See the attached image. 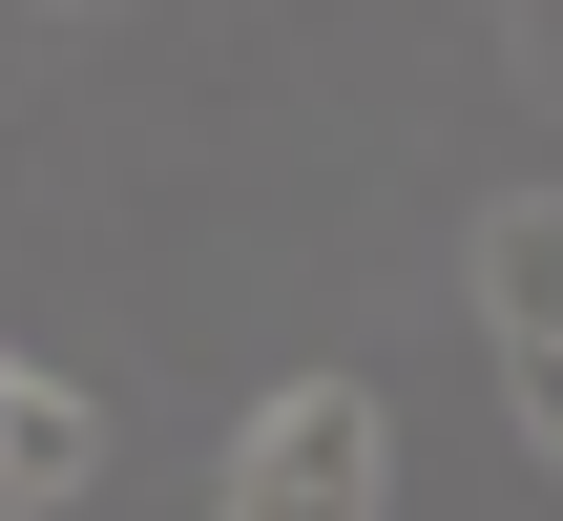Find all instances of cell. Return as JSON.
<instances>
[{
  "label": "cell",
  "mask_w": 563,
  "mask_h": 521,
  "mask_svg": "<svg viewBox=\"0 0 563 521\" xmlns=\"http://www.w3.org/2000/svg\"><path fill=\"white\" fill-rule=\"evenodd\" d=\"M63 21H84V0H63Z\"/></svg>",
  "instance_id": "cell-5"
},
{
  "label": "cell",
  "mask_w": 563,
  "mask_h": 521,
  "mask_svg": "<svg viewBox=\"0 0 563 521\" xmlns=\"http://www.w3.org/2000/svg\"><path fill=\"white\" fill-rule=\"evenodd\" d=\"M501 418H522V439L563 459V355H501Z\"/></svg>",
  "instance_id": "cell-4"
},
{
  "label": "cell",
  "mask_w": 563,
  "mask_h": 521,
  "mask_svg": "<svg viewBox=\"0 0 563 521\" xmlns=\"http://www.w3.org/2000/svg\"><path fill=\"white\" fill-rule=\"evenodd\" d=\"M460 271H481V334L501 355H563V188H501Z\"/></svg>",
  "instance_id": "cell-2"
},
{
  "label": "cell",
  "mask_w": 563,
  "mask_h": 521,
  "mask_svg": "<svg viewBox=\"0 0 563 521\" xmlns=\"http://www.w3.org/2000/svg\"><path fill=\"white\" fill-rule=\"evenodd\" d=\"M84 480H104V397H63V376L21 355V376H0V501H21V521H63Z\"/></svg>",
  "instance_id": "cell-3"
},
{
  "label": "cell",
  "mask_w": 563,
  "mask_h": 521,
  "mask_svg": "<svg viewBox=\"0 0 563 521\" xmlns=\"http://www.w3.org/2000/svg\"><path fill=\"white\" fill-rule=\"evenodd\" d=\"M209 521H397V418L355 376H272L209 459Z\"/></svg>",
  "instance_id": "cell-1"
}]
</instances>
